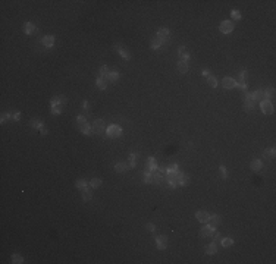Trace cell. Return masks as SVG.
Returning a JSON list of instances; mask_svg holds the SVG:
<instances>
[{
    "label": "cell",
    "mask_w": 276,
    "mask_h": 264,
    "mask_svg": "<svg viewBox=\"0 0 276 264\" xmlns=\"http://www.w3.org/2000/svg\"><path fill=\"white\" fill-rule=\"evenodd\" d=\"M106 134H107L109 138H118V137H121V134H122V128H121L119 125H110V126L106 129Z\"/></svg>",
    "instance_id": "cell-1"
},
{
    "label": "cell",
    "mask_w": 276,
    "mask_h": 264,
    "mask_svg": "<svg viewBox=\"0 0 276 264\" xmlns=\"http://www.w3.org/2000/svg\"><path fill=\"white\" fill-rule=\"evenodd\" d=\"M219 29H220V32H223V34H231V32L234 31V22H232V21H222Z\"/></svg>",
    "instance_id": "cell-2"
},
{
    "label": "cell",
    "mask_w": 276,
    "mask_h": 264,
    "mask_svg": "<svg viewBox=\"0 0 276 264\" xmlns=\"http://www.w3.org/2000/svg\"><path fill=\"white\" fill-rule=\"evenodd\" d=\"M260 109H261V112H263L264 115H272V113H273V104H272L269 100L261 101V103H260Z\"/></svg>",
    "instance_id": "cell-3"
},
{
    "label": "cell",
    "mask_w": 276,
    "mask_h": 264,
    "mask_svg": "<svg viewBox=\"0 0 276 264\" xmlns=\"http://www.w3.org/2000/svg\"><path fill=\"white\" fill-rule=\"evenodd\" d=\"M235 85H236V81L232 76H225L222 79V87L226 90H232V88H235Z\"/></svg>",
    "instance_id": "cell-4"
},
{
    "label": "cell",
    "mask_w": 276,
    "mask_h": 264,
    "mask_svg": "<svg viewBox=\"0 0 276 264\" xmlns=\"http://www.w3.org/2000/svg\"><path fill=\"white\" fill-rule=\"evenodd\" d=\"M103 131H104V120L103 119L94 120V123H93V132L94 134H103Z\"/></svg>",
    "instance_id": "cell-5"
},
{
    "label": "cell",
    "mask_w": 276,
    "mask_h": 264,
    "mask_svg": "<svg viewBox=\"0 0 276 264\" xmlns=\"http://www.w3.org/2000/svg\"><path fill=\"white\" fill-rule=\"evenodd\" d=\"M251 98L256 101V103H261L266 100V94H264V90H257L251 94Z\"/></svg>",
    "instance_id": "cell-6"
},
{
    "label": "cell",
    "mask_w": 276,
    "mask_h": 264,
    "mask_svg": "<svg viewBox=\"0 0 276 264\" xmlns=\"http://www.w3.org/2000/svg\"><path fill=\"white\" fill-rule=\"evenodd\" d=\"M213 233H215V227H212V226H204V227H201L200 230L201 238H212Z\"/></svg>",
    "instance_id": "cell-7"
},
{
    "label": "cell",
    "mask_w": 276,
    "mask_h": 264,
    "mask_svg": "<svg viewBox=\"0 0 276 264\" xmlns=\"http://www.w3.org/2000/svg\"><path fill=\"white\" fill-rule=\"evenodd\" d=\"M176 181H178V185L185 186V185H188V184H190V176H188V175H185V173L178 172V178H176Z\"/></svg>",
    "instance_id": "cell-8"
},
{
    "label": "cell",
    "mask_w": 276,
    "mask_h": 264,
    "mask_svg": "<svg viewBox=\"0 0 276 264\" xmlns=\"http://www.w3.org/2000/svg\"><path fill=\"white\" fill-rule=\"evenodd\" d=\"M207 223H209V226H212V227H217L219 225H220V217L217 216V214H210L209 216V220H207Z\"/></svg>",
    "instance_id": "cell-9"
},
{
    "label": "cell",
    "mask_w": 276,
    "mask_h": 264,
    "mask_svg": "<svg viewBox=\"0 0 276 264\" xmlns=\"http://www.w3.org/2000/svg\"><path fill=\"white\" fill-rule=\"evenodd\" d=\"M78 126H79V131H81L84 135H90V134H91V128H90V125H88L85 120L78 122Z\"/></svg>",
    "instance_id": "cell-10"
},
{
    "label": "cell",
    "mask_w": 276,
    "mask_h": 264,
    "mask_svg": "<svg viewBox=\"0 0 276 264\" xmlns=\"http://www.w3.org/2000/svg\"><path fill=\"white\" fill-rule=\"evenodd\" d=\"M169 35H171V31H169L168 28H160V29L157 31V38H160V40H163V41H166V40L169 38Z\"/></svg>",
    "instance_id": "cell-11"
},
{
    "label": "cell",
    "mask_w": 276,
    "mask_h": 264,
    "mask_svg": "<svg viewBox=\"0 0 276 264\" xmlns=\"http://www.w3.org/2000/svg\"><path fill=\"white\" fill-rule=\"evenodd\" d=\"M156 244H157V248L159 249H166V246H168V238L166 236H157L156 238Z\"/></svg>",
    "instance_id": "cell-12"
},
{
    "label": "cell",
    "mask_w": 276,
    "mask_h": 264,
    "mask_svg": "<svg viewBox=\"0 0 276 264\" xmlns=\"http://www.w3.org/2000/svg\"><path fill=\"white\" fill-rule=\"evenodd\" d=\"M66 103V98L63 96H59V97H54L53 100H51V107H60L62 104H65Z\"/></svg>",
    "instance_id": "cell-13"
},
{
    "label": "cell",
    "mask_w": 276,
    "mask_h": 264,
    "mask_svg": "<svg viewBox=\"0 0 276 264\" xmlns=\"http://www.w3.org/2000/svg\"><path fill=\"white\" fill-rule=\"evenodd\" d=\"M41 43L44 44V47H47V48L53 47V44H54V37H53V35H44L43 40H41Z\"/></svg>",
    "instance_id": "cell-14"
},
{
    "label": "cell",
    "mask_w": 276,
    "mask_h": 264,
    "mask_svg": "<svg viewBox=\"0 0 276 264\" xmlns=\"http://www.w3.org/2000/svg\"><path fill=\"white\" fill-rule=\"evenodd\" d=\"M209 213L207 211H204V210H201V211H197V214H195V217H197V220L200 222V223H207V220H209Z\"/></svg>",
    "instance_id": "cell-15"
},
{
    "label": "cell",
    "mask_w": 276,
    "mask_h": 264,
    "mask_svg": "<svg viewBox=\"0 0 276 264\" xmlns=\"http://www.w3.org/2000/svg\"><path fill=\"white\" fill-rule=\"evenodd\" d=\"M107 82H109V78L107 76H99L97 78V87L100 88V90H106L107 88Z\"/></svg>",
    "instance_id": "cell-16"
},
{
    "label": "cell",
    "mask_w": 276,
    "mask_h": 264,
    "mask_svg": "<svg viewBox=\"0 0 276 264\" xmlns=\"http://www.w3.org/2000/svg\"><path fill=\"white\" fill-rule=\"evenodd\" d=\"M115 50H116V51H118V53H119V54H121V56L125 59V60H129V57H131V56H129V53H128V51H126V50L122 47V46L116 44V46H115Z\"/></svg>",
    "instance_id": "cell-17"
},
{
    "label": "cell",
    "mask_w": 276,
    "mask_h": 264,
    "mask_svg": "<svg viewBox=\"0 0 276 264\" xmlns=\"http://www.w3.org/2000/svg\"><path fill=\"white\" fill-rule=\"evenodd\" d=\"M178 54H179V59H181V60L188 62L190 54H188V51H187V48H185V47H179V48H178Z\"/></svg>",
    "instance_id": "cell-18"
},
{
    "label": "cell",
    "mask_w": 276,
    "mask_h": 264,
    "mask_svg": "<svg viewBox=\"0 0 276 264\" xmlns=\"http://www.w3.org/2000/svg\"><path fill=\"white\" fill-rule=\"evenodd\" d=\"M37 29H35V25L32 24V22H25L24 24V32L25 34H28V35H31L32 32H35Z\"/></svg>",
    "instance_id": "cell-19"
},
{
    "label": "cell",
    "mask_w": 276,
    "mask_h": 264,
    "mask_svg": "<svg viewBox=\"0 0 276 264\" xmlns=\"http://www.w3.org/2000/svg\"><path fill=\"white\" fill-rule=\"evenodd\" d=\"M254 107H256V101H254L253 98H245V101H244V109H245L247 112H251Z\"/></svg>",
    "instance_id": "cell-20"
},
{
    "label": "cell",
    "mask_w": 276,
    "mask_h": 264,
    "mask_svg": "<svg viewBox=\"0 0 276 264\" xmlns=\"http://www.w3.org/2000/svg\"><path fill=\"white\" fill-rule=\"evenodd\" d=\"M91 198H93L91 186H87L85 189H82V200H84V201H90Z\"/></svg>",
    "instance_id": "cell-21"
},
{
    "label": "cell",
    "mask_w": 276,
    "mask_h": 264,
    "mask_svg": "<svg viewBox=\"0 0 276 264\" xmlns=\"http://www.w3.org/2000/svg\"><path fill=\"white\" fill-rule=\"evenodd\" d=\"M216 252H217V245H216L215 242L206 246V254H207V255H213V254H216Z\"/></svg>",
    "instance_id": "cell-22"
},
{
    "label": "cell",
    "mask_w": 276,
    "mask_h": 264,
    "mask_svg": "<svg viewBox=\"0 0 276 264\" xmlns=\"http://www.w3.org/2000/svg\"><path fill=\"white\" fill-rule=\"evenodd\" d=\"M178 71H179V73H187L188 72V62L181 60V62L178 63Z\"/></svg>",
    "instance_id": "cell-23"
},
{
    "label": "cell",
    "mask_w": 276,
    "mask_h": 264,
    "mask_svg": "<svg viewBox=\"0 0 276 264\" xmlns=\"http://www.w3.org/2000/svg\"><path fill=\"white\" fill-rule=\"evenodd\" d=\"M126 169H129V166H128L126 163H124V162H121V163H118V165L115 166V170H116L118 173H124Z\"/></svg>",
    "instance_id": "cell-24"
},
{
    "label": "cell",
    "mask_w": 276,
    "mask_h": 264,
    "mask_svg": "<svg viewBox=\"0 0 276 264\" xmlns=\"http://www.w3.org/2000/svg\"><path fill=\"white\" fill-rule=\"evenodd\" d=\"M163 43H166V41H163V40H160V38H157V37H156V38H153V40H151L150 46H151V48H159V47H162V44H163Z\"/></svg>",
    "instance_id": "cell-25"
},
{
    "label": "cell",
    "mask_w": 276,
    "mask_h": 264,
    "mask_svg": "<svg viewBox=\"0 0 276 264\" xmlns=\"http://www.w3.org/2000/svg\"><path fill=\"white\" fill-rule=\"evenodd\" d=\"M250 167L254 170V172H258L260 169H261V162L260 160H257V159H254L253 162H251V165H250Z\"/></svg>",
    "instance_id": "cell-26"
},
{
    "label": "cell",
    "mask_w": 276,
    "mask_h": 264,
    "mask_svg": "<svg viewBox=\"0 0 276 264\" xmlns=\"http://www.w3.org/2000/svg\"><path fill=\"white\" fill-rule=\"evenodd\" d=\"M107 78H109V82H116V81L119 79V72H116V71H113V72H109Z\"/></svg>",
    "instance_id": "cell-27"
},
{
    "label": "cell",
    "mask_w": 276,
    "mask_h": 264,
    "mask_svg": "<svg viewBox=\"0 0 276 264\" xmlns=\"http://www.w3.org/2000/svg\"><path fill=\"white\" fill-rule=\"evenodd\" d=\"M88 185H90L93 189H94V188H99V186L101 185V179H99V178H93V179L90 181V184H88Z\"/></svg>",
    "instance_id": "cell-28"
},
{
    "label": "cell",
    "mask_w": 276,
    "mask_h": 264,
    "mask_svg": "<svg viewBox=\"0 0 276 264\" xmlns=\"http://www.w3.org/2000/svg\"><path fill=\"white\" fill-rule=\"evenodd\" d=\"M220 244H222V246L229 248V246H232V245H234V239H232V238H222Z\"/></svg>",
    "instance_id": "cell-29"
},
{
    "label": "cell",
    "mask_w": 276,
    "mask_h": 264,
    "mask_svg": "<svg viewBox=\"0 0 276 264\" xmlns=\"http://www.w3.org/2000/svg\"><path fill=\"white\" fill-rule=\"evenodd\" d=\"M75 186L78 188V189H81V191H82V189H85V188H87V186H90V185H88V184H87L84 179H79V181H76Z\"/></svg>",
    "instance_id": "cell-30"
},
{
    "label": "cell",
    "mask_w": 276,
    "mask_h": 264,
    "mask_svg": "<svg viewBox=\"0 0 276 264\" xmlns=\"http://www.w3.org/2000/svg\"><path fill=\"white\" fill-rule=\"evenodd\" d=\"M144 182H146V184H150V182H153V173H151L150 169H147V170H146V173H144Z\"/></svg>",
    "instance_id": "cell-31"
},
{
    "label": "cell",
    "mask_w": 276,
    "mask_h": 264,
    "mask_svg": "<svg viewBox=\"0 0 276 264\" xmlns=\"http://www.w3.org/2000/svg\"><path fill=\"white\" fill-rule=\"evenodd\" d=\"M12 263H13V264H21V263H24V258H22V255H21V254H13V255H12Z\"/></svg>",
    "instance_id": "cell-32"
},
{
    "label": "cell",
    "mask_w": 276,
    "mask_h": 264,
    "mask_svg": "<svg viewBox=\"0 0 276 264\" xmlns=\"http://www.w3.org/2000/svg\"><path fill=\"white\" fill-rule=\"evenodd\" d=\"M275 154H276V150H275V148H270V150H264V153H263V156H264L266 159H267V157H269V159H273V157H275Z\"/></svg>",
    "instance_id": "cell-33"
},
{
    "label": "cell",
    "mask_w": 276,
    "mask_h": 264,
    "mask_svg": "<svg viewBox=\"0 0 276 264\" xmlns=\"http://www.w3.org/2000/svg\"><path fill=\"white\" fill-rule=\"evenodd\" d=\"M207 84L212 87V88H216L217 87V79L215 76H207Z\"/></svg>",
    "instance_id": "cell-34"
},
{
    "label": "cell",
    "mask_w": 276,
    "mask_h": 264,
    "mask_svg": "<svg viewBox=\"0 0 276 264\" xmlns=\"http://www.w3.org/2000/svg\"><path fill=\"white\" fill-rule=\"evenodd\" d=\"M147 169H150V170H154V169H157V165H156V160H154L153 157H150V159L147 160Z\"/></svg>",
    "instance_id": "cell-35"
},
{
    "label": "cell",
    "mask_w": 276,
    "mask_h": 264,
    "mask_svg": "<svg viewBox=\"0 0 276 264\" xmlns=\"http://www.w3.org/2000/svg\"><path fill=\"white\" fill-rule=\"evenodd\" d=\"M264 94H266V100L273 98V97H275V88H267V90L264 91Z\"/></svg>",
    "instance_id": "cell-36"
},
{
    "label": "cell",
    "mask_w": 276,
    "mask_h": 264,
    "mask_svg": "<svg viewBox=\"0 0 276 264\" xmlns=\"http://www.w3.org/2000/svg\"><path fill=\"white\" fill-rule=\"evenodd\" d=\"M135 159H137V154H134V153H132V154L129 156V165H128V166H129V169L135 167Z\"/></svg>",
    "instance_id": "cell-37"
},
{
    "label": "cell",
    "mask_w": 276,
    "mask_h": 264,
    "mask_svg": "<svg viewBox=\"0 0 276 264\" xmlns=\"http://www.w3.org/2000/svg\"><path fill=\"white\" fill-rule=\"evenodd\" d=\"M29 125H31L32 128H35V129H40V128L43 126V125L40 123V120H38V119H32L31 122H29Z\"/></svg>",
    "instance_id": "cell-38"
},
{
    "label": "cell",
    "mask_w": 276,
    "mask_h": 264,
    "mask_svg": "<svg viewBox=\"0 0 276 264\" xmlns=\"http://www.w3.org/2000/svg\"><path fill=\"white\" fill-rule=\"evenodd\" d=\"M99 73H100L101 78H103V76H107V75H109V68L103 65V66L100 68V71H99Z\"/></svg>",
    "instance_id": "cell-39"
},
{
    "label": "cell",
    "mask_w": 276,
    "mask_h": 264,
    "mask_svg": "<svg viewBox=\"0 0 276 264\" xmlns=\"http://www.w3.org/2000/svg\"><path fill=\"white\" fill-rule=\"evenodd\" d=\"M7 119H9V120L12 119V115H10V113H1V118H0V122H1V123H4V122H6Z\"/></svg>",
    "instance_id": "cell-40"
},
{
    "label": "cell",
    "mask_w": 276,
    "mask_h": 264,
    "mask_svg": "<svg viewBox=\"0 0 276 264\" xmlns=\"http://www.w3.org/2000/svg\"><path fill=\"white\" fill-rule=\"evenodd\" d=\"M219 173H220L222 179H226V178H228V172H226L225 166H220V167H219Z\"/></svg>",
    "instance_id": "cell-41"
},
{
    "label": "cell",
    "mask_w": 276,
    "mask_h": 264,
    "mask_svg": "<svg viewBox=\"0 0 276 264\" xmlns=\"http://www.w3.org/2000/svg\"><path fill=\"white\" fill-rule=\"evenodd\" d=\"M231 15H232V18H234V19H236V21H239V19H241V12H239V10H232V12H231Z\"/></svg>",
    "instance_id": "cell-42"
},
{
    "label": "cell",
    "mask_w": 276,
    "mask_h": 264,
    "mask_svg": "<svg viewBox=\"0 0 276 264\" xmlns=\"http://www.w3.org/2000/svg\"><path fill=\"white\" fill-rule=\"evenodd\" d=\"M213 236H215V238H213V242H215L216 245H217V244H219V242L222 241V236H220V233H216V232H215V233H213Z\"/></svg>",
    "instance_id": "cell-43"
},
{
    "label": "cell",
    "mask_w": 276,
    "mask_h": 264,
    "mask_svg": "<svg viewBox=\"0 0 276 264\" xmlns=\"http://www.w3.org/2000/svg\"><path fill=\"white\" fill-rule=\"evenodd\" d=\"M235 87H238L239 90H242V91H245L247 90V84L245 82H236V85Z\"/></svg>",
    "instance_id": "cell-44"
},
{
    "label": "cell",
    "mask_w": 276,
    "mask_h": 264,
    "mask_svg": "<svg viewBox=\"0 0 276 264\" xmlns=\"http://www.w3.org/2000/svg\"><path fill=\"white\" fill-rule=\"evenodd\" d=\"M247 78V71H241L239 72V82H245L244 79Z\"/></svg>",
    "instance_id": "cell-45"
},
{
    "label": "cell",
    "mask_w": 276,
    "mask_h": 264,
    "mask_svg": "<svg viewBox=\"0 0 276 264\" xmlns=\"http://www.w3.org/2000/svg\"><path fill=\"white\" fill-rule=\"evenodd\" d=\"M146 229H147L149 232H154V229H156V227H154V225H153V223H147V225H146Z\"/></svg>",
    "instance_id": "cell-46"
},
{
    "label": "cell",
    "mask_w": 276,
    "mask_h": 264,
    "mask_svg": "<svg viewBox=\"0 0 276 264\" xmlns=\"http://www.w3.org/2000/svg\"><path fill=\"white\" fill-rule=\"evenodd\" d=\"M60 112V107H51V115H59Z\"/></svg>",
    "instance_id": "cell-47"
},
{
    "label": "cell",
    "mask_w": 276,
    "mask_h": 264,
    "mask_svg": "<svg viewBox=\"0 0 276 264\" xmlns=\"http://www.w3.org/2000/svg\"><path fill=\"white\" fill-rule=\"evenodd\" d=\"M12 119L15 120V122H16V120H19V119H21V113H19V112L13 113V115H12Z\"/></svg>",
    "instance_id": "cell-48"
},
{
    "label": "cell",
    "mask_w": 276,
    "mask_h": 264,
    "mask_svg": "<svg viewBox=\"0 0 276 264\" xmlns=\"http://www.w3.org/2000/svg\"><path fill=\"white\" fill-rule=\"evenodd\" d=\"M168 170H172V172H178V165H171Z\"/></svg>",
    "instance_id": "cell-49"
},
{
    "label": "cell",
    "mask_w": 276,
    "mask_h": 264,
    "mask_svg": "<svg viewBox=\"0 0 276 264\" xmlns=\"http://www.w3.org/2000/svg\"><path fill=\"white\" fill-rule=\"evenodd\" d=\"M40 131H41V134H43V135H46V134H47V129H46L44 126H41V128H40Z\"/></svg>",
    "instance_id": "cell-50"
},
{
    "label": "cell",
    "mask_w": 276,
    "mask_h": 264,
    "mask_svg": "<svg viewBox=\"0 0 276 264\" xmlns=\"http://www.w3.org/2000/svg\"><path fill=\"white\" fill-rule=\"evenodd\" d=\"M82 107H84V109H88V101H84V103H82Z\"/></svg>",
    "instance_id": "cell-51"
},
{
    "label": "cell",
    "mask_w": 276,
    "mask_h": 264,
    "mask_svg": "<svg viewBox=\"0 0 276 264\" xmlns=\"http://www.w3.org/2000/svg\"><path fill=\"white\" fill-rule=\"evenodd\" d=\"M201 75H203V76H209V71H203Z\"/></svg>",
    "instance_id": "cell-52"
}]
</instances>
